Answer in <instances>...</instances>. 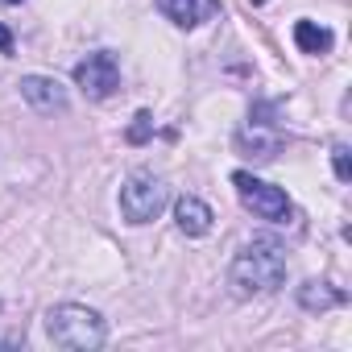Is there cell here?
<instances>
[{"mask_svg": "<svg viewBox=\"0 0 352 352\" xmlns=\"http://www.w3.org/2000/svg\"><path fill=\"white\" fill-rule=\"evenodd\" d=\"M282 282H286V249L278 241H249L228 265V286L236 298L274 294Z\"/></svg>", "mask_w": 352, "mask_h": 352, "instance_id": "1", "label": "cell"}, {"mask_svg": "<svg viewBox=\"0 0 352 352\" xmlns=\"http://www.w3.org/2000/svg\"><path fill=\"white\" fill-rule=\"evenodd\" d=\"M46 336L54 340V348L67 352H91L108 340V323L100 311L83 307V302H58L46 311Z\"/></svg>", "mask_w": 352, "mask_h": 352, "instance_id": "2", "label": "cell"}, {"mask_svg": "<svg viewBox=\"0 0 352 352\" xmlns=\"http://www.w3.org/2000/svg\"><path fill=\"white\" fill-rule=\"evenodd\" d=\"M166 199H170V191H166V183L157 179V174L137 170V174H129L124 187H120V216L129 224H149V220L162 216Z\"/></svg>", "mask_w": 352, "mask_h": 352, "instance_id": "3", "label": "cell"}, {"mask_svg": "<svg viewBox=\"0 0 352 352\" xmlns=\"http://www.w3.org/2000/svg\"><path fill=\"white\" fill-rule=\"evenodd\" d=\"M232 187H236L241 204H245L257 220H270V224H286V220H290V199H286L282 187L253 179L249 170H236V174H232Z\"/></svg>", "mask_w": 352, "mask_h": 352, "instance_id": "4", "label": "cell"}, {"mask_svg": "<svg viewBox=\"0 0 352 352\" xmlns=\"http://www.w3.org/2000/svg\"><path fill=\"white\" fill-rule=\"evenodd\" d=\"M75 83H79L83 96H91V100H108V96L120 87V63H116V54H108V50L87 54V58L75 67Z\"/></svg>", "mask_w": 352, "mask_h": 352, "instance_id": "5", "label": "cell"}, {"mask_svg": "<svg viewBox=\"0 0 352 352\" xmlns=\"http://www.w3.org/2000/svg\"><path fill=\"white\" fill-rule=\"evenodd\" d=\"M21 100L34 108V112H67V87L58 83V79H50V75H25L21 79Z\"/></svg>", "mask_w": 352, "mask_h": 352, "instance_id": "6", "label": "cell"}, {"mask_svg": "<svg viewBox=\"0 0 352 352\" xmlns=\"http://www.w3.org/2000/svg\"><path fill=\"white\" fill-rule=\"evenodd\" d=\"M157 9L183 30H195L220 13V0H157Z\"/></svg>", "mask_w": 352, "mask_h": 352, "instance_id": "7", "label": "cell"}, {"mask_svg": "<svg viewBox=\"0 0 352 352\" xmlns=\"http://www.w3.org/2000/svg\"><path fill=\"white\" fill-rule=\"evenodd\" d=\"M278 145H282V137H278L274 129H265L261 120H253V124H245V129L236 133V149H241L245 157H253V162H270V157L278 153Z\"/></svg>", "mask_w": 352, "mask_h": 352, "instance_id": "8", "label": "cell"}, {"mask_svg": "<svg viewBox=\"0 0 352 352\" xmlns=\"http://www.w3.org/2000/svg\"><path fill=\"white\" fill-rule=\"evenodd\" d=\"M212 220H216L212 208L204 199H195V195H183L179 204H174V224H179V232H187V236H208Z\"/></svg>", "mask_w": 352, "mask_h": 352, "instance_id": "9", "label": "cell"}, {"mask_svg": "<svg viewBox=\"0 0 352 352\" xmlns=\"http://www.w3.org/2000/svg\"><path fill=\"white\" fill-rule=\"evenodd\" d=\"M331 30H323V25H315V21H294V46L302 50V54H327L331 50Z\"/></svg>", "mask_w": 352, "mask_h": 352, "instance_id": "10", "label": "cell"}, {"mask_svg": "<svg viewBox=\"0 0 352 352\" xmlns=\"http://www.w3.org/2000/svg\"><path fill=\"white\" fill-rule=\"evenodd\" d=\"M298 302L307 311H331L344 302V290H331L327 282H307V286H298Z\"/></svg>", "mask_w": 352, "mask_h": 352, "instance_id": "11", "label": "cell"}, {"mask_svg": "<svg viewBox=\"0 0 352 352\" xmlns=\"http://www.w3.org/2000/svg\"><path fill=\"white\" fill-rule=\"evenodd\" d=\"M331 166H336V179L340 183H348L352 179V149L340 141V145H331Z\"/></svg>", "mask_w": 352, "mask_h": 352, "instance_id": "12", "label": "cell"}, {"mask_svg": "<svg viewBox=\"0 0 352 352\" xmlns=\"http://www.w3.org/2000/svg\"><path fill=\"white\" fill-rule=\"evenodd\" d=\"M149 133H153V116H149V112H137L133 124H129V141H133V145H145Z\"/></svg>", "mask_w": 352, "mask_h": 352, "instance_id": "13", "label": "cell"}, {"mask_svg": "<svg viewBox=\"0 0 352 352\" xmlns=\"http://www.w3.org/2000/svg\"><path fill=\"white\" fill-rule=\"evenodd\" d=\"M17 50V42H13V30L9 25H0V54H13Z\"/></svg>", "mask_w": 352, "mask_h": 352, "instance_id": "14", "label": "cell"}, {"mask_svg": "<svg viewBox=\"0 0 352 352\" xmlns=\"http://www.w3.org/2000/svg\"><path fill=\"white\" fill-rule=\"evenodd\" d=\"M9 5H21V0H9Z\"/></svg>", "mask_w": 352, "mask_h": 352, "instance_id": "15", "label": "cell"}]
</instances>
